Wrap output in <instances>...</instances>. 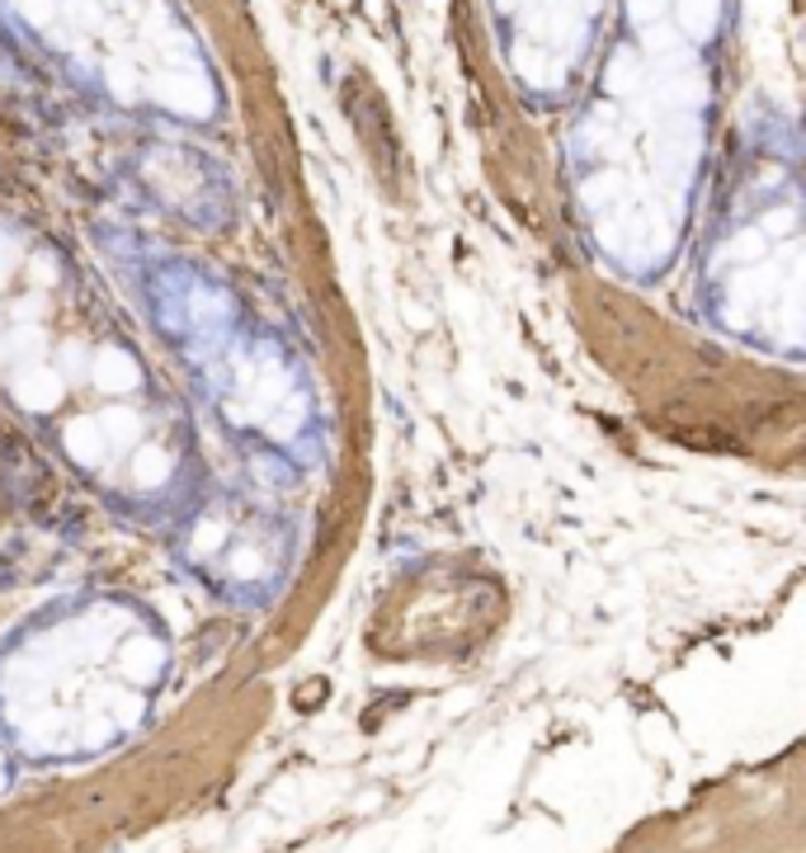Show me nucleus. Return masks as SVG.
<instances>
[{
    "label": "nucleus",
    "mask_w": 806,
    "mask_h": 853,
    "mask_svg": "<svg viewBox=\"0 0 806 853\" xmlns=\"http://www.w3.org/2000/svg\"><path fill=\"white\" fill-rule=\"evenodd\" d=\"M581 199L590 208H604L608 199H618V175H594V180L581 185Z\"/></svg>",
    "instance_id": "18"
},
{
    "label": "nucleus",
    "mask_w": 806,
    "mask_h": 853,
    "mask_svg": "<svg viewBox=\"0 0 806 853\" xmlns=\"http://www.w3.org/2000/svg\"><path fill=\"white\" fill-rule=\"evenodd\" d=\"M303 415H307V406H303V401H288L284 415H278V411L269 415V434H274V439H293L297 424H303Z\"/></svg>",
    "instance_id": "20"
},
{
    "label": "nucleus",
    "mask_w": 806,
    "mask_h": 853,
    "mask_svg": "<svg viewBox=\"0 0 806 853\" xmlns=\"http://www.w3.org/2000/svg\"><path fill=\"white\" fill-rule=\"evenodd\" d=\"M91 382L99 387V392L123 397V392H132V387L142 382V368L132 364L128 349H99L95 364H91Z\"/></svg>",
    "instance_id": "6"
},
{
    "label": "nucleus",
    "mask_w": 806,
    "mask_h": 853,
    "mask_svg": "<svg viewBox=\"0 0 806 853\" xmlns=\"http://www.w3.org/2000/svg\"><path fill=\"white\" fill-rule=\"evenodd\" d=\"M109 85H114L118 99H132V95H137V76H132V71H123L118 62L109 66Z\"/></svg>",
    "instance_id": "24"
},
{
    "label": "nucleus",
    "mask_w": 806,
    "mask_h": 853,
    "mask_svg": "<svg viewBox=\"0 0 806 853\" xmlns=\"http://www.w3.org/2000/svg\"><path fill=\"white\" fill-rule=\"evenodd\" d=\"M62 364L72 368V372H81V368H85V349H81V345H62Z\"/></svg>",
    "instance_id": "27"
},
{
    "label": "nucleus",
    "mask_w": 806,
    "mask_h": 853,
    "mask_svg": "<svg viewBox=\"0 0 806 853\" xmlns=\"http://www.w3.org/2000/svg\"><path fill=\"white\" fill-rule=\"evenodd\" d=\"M20 10L29 14L33 24H47V20H52V0H20Z\"/></svg>",
    "instance_id": "25"
},
{
    "label": "nucleus",
    "mask_w": 806,
    "mask_h": 853,
    "mask_svg": "<svg viewBox=\"0 0 806 853\" xmlns=\"http://www.w3.org/2000/svg\"><path fill=\"white\" fill-rule=\"evenodd\" d=\"M515 71L533 85V91H556V85H562V76H566L562 57H556L552 48H542V43H529V39L515 48Z\"/></svg>",
    "instance_id": "5"
},
{
    "label": "nucleus",
    "mask_w": 806,
    "mask_h": 853,
    "mask_svg": "<svg viewBox=\"0 0 806 853\" xmlns=\"http://www.w3.org/2000/svg\"><path fill=\"white\" fill-rule=\"evenodd\" d=\"M693 156H698V128L689 123V114H679V118H670V123H665V128L656 133V170H660L670 185H685Z\"/></svg>",
    "instance_id": "1"
},
{
    "label": "nucleus",
    "mask_w": 806,
    "mask_h": 853,
    "mask_svg": "<svg viewBox=\"0 0 806 853\" xmlns=\"http://www.w3.org/2000/svg\"><path fill=\"white\" fill-rule=\"evenodd\" d=\"M760 297H764V283H760L755 274L731 278V293H727V322L745 326V322H750V312L760 307Z\"/></svg>",
    "instance_id": "13"
},
{
    "label": "nucleus",
    "mask_w": 806,
    "mask_h": 853,
    "mask_svg": "<svg viewBox=\"0 0 806 853\" xmlns=\"http://www.w3.org/2000/svg\"><path fill=\"white\" fill-rule=\"evenodd\" d=\"M496 6H500V10H515V0H496Z\"/></svg>",
    "instance_id": "28"
},
{
    "label": "nucleus",
    "mask_w": 806,
    "mask_h": 853,
    "mask_svg": "<svg viewBox=\"0 0 806 853\" xmlns=\"http://www.w3.org/2000/svg\"><path fill=\"white\" fill-rule=\"evenodd\" d=\"M793 227H797V212H793V208H778V212H768V218H764V236H787Z\"/></svg>",
    "instance_id": "23"
},
{
    "label": "nucleus",
    "mask_w": 806,
    "mask_h": 853,
    "mask_svg": "<svg viewBox=\"0 0 806 853\" xmlns=\"http://www.w3.org/2000/svg\"><path fill=\"white\" fill-rule=\"evenodd\" d=\"M14 274V241L0 236V288H6V278Z\"/></svg>",
    "instance_id": "26"
},
{
    "label": "nucleus",
    "mask_w": 806,
    "mask_h": 853,
    "mask_svg": "<svg viewBox=\"0 0 806 853\" xmlns=\"http://www.w3.org/2000/svg\"><path fill=\"white\" fill-rule=\"evenodd\" d=\"M170 472H174V462H170V453H166V449H156V443H147V449H137V453H132V467H128L132 486H142V491L166 486V482H170Z\"/></svg>",
    "instance_id": "9"
},
{
    "label": "nucleus",
    "mask_w": 806,
    "mask_h": 853,
    "mask_svg": "<svg viewBox=\"0 0 806 853\" xmlns=\"http://www.w3.org/2000/svg\"><path fill=\"white\" fill-rule=\"evenodd\" d=\"M14 401L29 411H57L62 406V372H52L43 364L14 372Z\"/></svg>",
    "instance_id": "4"
},
{
    "label": "nucleus",
    "mask_w": 806,
    "mask_h": 853,
    "mask_svg": "<svg viewBox=\"0 0 806 853\" xmlns=\"http://www.w3.org/2000/svg\"><path fill=\"white\" fill-rule=\"evenodd\" d=\"M118 670H123V680H132V684H151L156 674L166 670V646L156 642V636H128L118 651Z\"/></svg>",
    "instance_id": "7"
},
{
    "label": "nucleus",
    "mask_w": 806,
    "mask_h": 853,
    "mask_svg": "<svg viewBox=\"0 0 806 853\" xmlns=\"http://www.w3.org/2000/svg\"><path fill=\"white\" fill-rule=\"evenodd\" d=\"M0 783H6V773H0Z\"/></svg>",
    "instance_id": "29"
},
{
    "label": "nucleus",
    "mask_w": 806,
    "mask_h": 853,
    "mask_svg": "<svg viewBox=\"0 0 806 853\" xmlns=\"http://www.w3.org/2000/svg\"><path fill=\"white\" fill-rule=\"evenodd\" d=\"M698 104H703V76L698 71H689V66H679V71H670V76L660 81V91H656V109H665V114H693Z\"/></svg>",
    "instance_id": "8"
},
{
    "label": "nucleus",
    "mask_w": 806,
    "mask_h": 853,
    "mask_svg": "<svg viewBox=\"0 0 806 853\" xmlns=\"http://www.w3.org/2000/svg\"><path fill=\"white\" fill-rule=\"evenodd\" d=\"M608 91L613 95H637L641 91V57L633 48H618L608 62Z\"/></svg>",
    "instance_id": "14"
},
{
    "label": "nucleus",
    "mask_w": 806,
    "mask_h": 853,
    "mask_svg": "<svg viewBox=\"0 0 806 853\" xmlns=\"http://www.w3.org/2000/svg\"><path fill=\"white\" fill-rule=\"evenodd\" d=\"M47 349V335L39 326H20L6 340V364H20V368H33L39 364V354Z\"/></svg>",
    "instance_id": "15"
},
{
    "label": "nucleus",
    "mask_w": 806,
    "mask_h": 853,
    "mask_svg": "<svg viewBox=\"0 0 806 853\" xmlns=\"http://www.w3.org/2000/svg\"><path fill=\"white\" fill-rule=\"evenodd\" d=\"M288 378H284V368L278 364H259V372H245V401L232 406V420H265L278 411V401H284L288 392Z\"/></svg>",
    "instance_id": "2"
},
{
    "label": "nucleus",
    "mask_w": 806,
    "mask_h": 853,
    "mask_svg": "<svg viewBox=\"0 0 806 853\" xmlns=\"http://www.w3.org/2000/svg\"><path fill=\"white\" fill-rule=\"evenodd\" d=\"M156 99L174 114H189V118H203L213 109V95H208V81L199 71H166V76L156 81Z\"/></svg>",
    "instance_id": "3"
},
{
    "label": "nucleus",
    "mask_w": 806,
    "mask_h": 853,
    "mask_svg": "<svg viewBox=\"0 0 806 853\" xmlns=\"http://www.w3.org/2000/svg\"><path fill=\"white\" fill-rule=\"evenodd\" d=\"M259 571H265V557H259L255 547H241V552L232 557V576L236 580H255Z\"/></svg>",
    "instance_id": "21"
},
{
    "label": "nucleus",
    "mask_w": 806,
    "mask_h": 853,
    "mask_svg": "<svg viewBox=\"0 0 806 853\" xmlns=\"http://www.w3.org/2000/svg\"><path fill=\"white\" fill-rule=\"evenodd\" d=\"M717 14H722V0H679V33L693 43L712 39Z\"/></svg>",
    "instance_id": "11"
},
{
    "label": "nucleus",
    "mask_w": 806,
    "mask_h": 853,
    "mask_svg": "<svg viewBox=\"0 0 806 853\" xmlns=\"http://www.w3.org/2000/svg\"><path fill=\"white\" fill-rule=\"evenodd\" d=\"M66 453H72L81 467H99L104 453H109V443H104L95 420H76V424H66Z\"/></svg>",
    "instance_id": "10"
},
{
    "label": "nucleus",
    "mask_w": 806,
    "mask_h": 853,
    "mask_svg": "<svg viewBox=\"0 0 806 853\" xmlns=\"http://www.w3.org/2000/svg\"><path fill=\"white\" fill-rule=\"evenodd\" d=\"M222 543H226V524L222 519H203L194 528V557H213Z\"/></svg>",
    "instance_id": "17"
},
{
    "label": "nucleus",
    "mask_w": 806,
    "mask_h": 853,
    "mask_svg": "<svg viewBox=\"0 0 806 853\" xmlns=\"http://www.w3.org/2000/svg\"><path fill=\"white\" fill-rule=\"evenodd\" d=\"M768 251V245H764V231H741V236H735L731 245H727V260H760Z\"/></svg>",
    "instance_id": "19"
},
{
    "label": "nucleus",
    "mask_w": 806,
    "mask_h": 853,
    "mask_svg": "<svg viewBox=\"0 0 806 853\" xmlns=\"http://www.w3.org/2000/svg\"><path fill=\"white\" fill-rule=\"evenodd\" d=\"M99 424V434L109 449H128V443L142 439V420H137V411H128V406H109L104 415H95Z\"/></svg>",
    "instance_id": "12"
},
{
    "label": "nucleus",
    "mask_w": 806,
    "mask_h": 853,
    "mask_svg": "<svg viewBox=\"0 0 806 853\" xmlns=\"http://www.w3.org/2000/svg\"><path fill=\"white\" fill-rule=\"evenodd\" d=\"M627 10H633V20L637 24H660V14H665V0H627Z\"/></svg>",
    "instance_id": "22"
},
{
    "label": "nucleus",
    "mask_w": 806,
    "mask_h": 853,
    "mask_svg": "<svg viewBox=\"0 0 806 853\" xmlns=\"http://www.w3.org/2000/svg\"><path fill=\"white\" fill-rule=\"evenodd\" d=\"M646 52H651V62L660 71H679V66H685V43H679L670 29H660V24H651V33H646Z\"/></svg>",
    "instance_id": "16"
}]
</instances>
